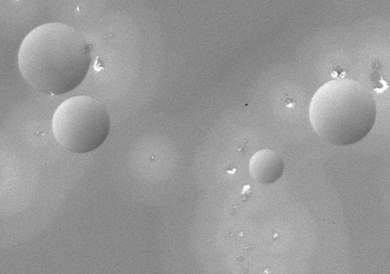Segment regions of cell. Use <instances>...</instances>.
Returning <instances> with one entry per match:
<instances>
[{
	"instance_id": "6da1fadb",
	"label": "cell",
	"mask_w": 390,
	"mask_h": 274,
	"mask_svg": "<svg viewBox=\"0 0 390 274\" xmlns=\"http://www.w3.org/2000/svg\"><path fill=\"white\" fill-rule=\"evenodd\" d=\"M17 62L22 77L34 89L47 95L65 94L87 75L90 47L74 28L63 23H47L26 35Z\"/></svg>"
},
{
	"instance_id": "7a4b0ae2",
	"label": "cell",
	"mask_w": 390,
	"mask_h": 274,
	"mask_svg": "<svg viewBox=\"0 0 390 274\" xmlns=\"http://www.w3.org/2000/svg\"><path fill=\"white\" fill-rule=\"evenodd\" d=\"M376 115L371 91L350 79H336L323 84L314 94L309 108L316 134L338 146L361 140L373 127Z\"/></svg>"
},
{
	"instance_id": "3957f363",
	"label": "cell",
	"mask_w": 390,
	"mask_h": 274,
	"mask_svg": "<svg viewBox=\"0 0 390 274\" xmlns=\"http://www.w3.org/2000/svg\"><path fill=\"white\" fill-rule=\"evenodd\" d=\"M56 140L76 154L90 152L100 147L110 131L111 120L106 106L86 95H77L63 102L52 118Z\"/></svg>"
},
{
	"instance_id": "277c9868",
	"label": "cell",
	"mask_w": 390,
	"mask_h": 274,
	"mask_svg": "<svg viewBox=\"0 0 390 274\" xmlns=\"http://www.w3.org/2000/svg\"><path fill=\"white\" fill-rule=\"evenodd\" d=\"M249 169L254 179L262 184H269L281 177L284 170V162L276 151L262 149L250 158Z\"/></svg>"
}]
</instances>
